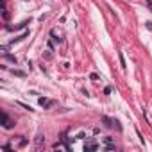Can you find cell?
Listing matches in <instances>:
<instances>
[{"label": "cell", "instance_id": "cell-1", "mask_svg": "<svg viewBox=\"0 0 152 152\" xmlns=\"http://www.w3.org/2000/svg\"><path fill=\"white\" fill-rule=\"evenodd\" d=\"M38 102H39V106H41V107H45V109L52 106V100H50V99H47V97H41Z\"/></svg>", "mask_w": 152, "mask_h": 152}, {"label": "cell", "instance_id": "cell-2", "mask_svg": "<svg viewBox=\"0 0 152 152\" xmlns=\"http://www.w3.org/2000/svg\"><path fill=\"white\" fill-rule=\"evenodd\" d=\"M2 122H4V127H6V129H11V127H13V124H15V122H11V120H9V116H7L6 113H2Z\"/></svg>", "mask_w": 152, "mask_h": 152}, {"label": "cell", "instance_id": "cell-3", "mask_svg": "<svg viewBox=\"0 0 152 152\" xmlns=\"http://www.w3.org/2000/svg\"><path fill=\"white\" fill-rule=\"evenodd\" d=\"M102 122H104V125H106V127H113V125L116 124V120H111L109 116H102Z\"/></svg>", "mask_w": 152, "mask_h": 152}, {"label": "cell", "instance_id": "cell-4", "mask_svg": "<svg viewBox=\"0 0 152 152\" xmlns=\"http://www.w3.org/2000/svg\"><path fill=\"white\" fill-rule=\"evenodd\" d=\"M34 141H36V145H38V147H39V145H41V143H45V138H43V136H41V134H38V136H36V140H34Z\"/></svg>", "mask_w": 152, "mask_h": 152}, {"label": "cell", "instance_id": "cell-5", "mask_svg": "<svg viewBox=\"0 0 152 152\" xmlns=\"http://www.w3.org/2000/svg\"><path fill=\"white\" fill-rule=\"evenodd\" d=\"M13 73L18 75V77H25V72H22V70H15V68H13Z\"/></svg>", "mask_w": 152, "mask_h": 152}, {"label": "cell", "instance_id": "cell-6", "mask_svg": "<svg viewBox=\"0 0 152 152\" xmlns=\"http://www.w3.org/2000/svg\"><path fill=\"white\" fill-rule=\"evenodd\" d=\"M99 147L95 145V143H90V145H86V150H97Z\"/></svg>", "mask_w": 152, "mask_h": 152}, {"label": "cell", "instance_id": "cell-7", "mask_svg": "<svg viewBox=\"0 0 152 152\" xmlns=\"http://www.w3.org/2000/svg\"><path fill=\"white\" fill-rule=\"evenodd\" d=\"M120 64H122V68H125L127 64H125V59H124V54L120 52Z\"/></svg>", "mask_w": 152, "mask_h": 152}, {"label": "cell", "instance_id": "cell-8", "mask_svg": "<svg viewBox=\"0 0 152 152\" xmlns=\"http://www.w3.org/2000/svg\"><path fill=\"white\" fill-rule=\"evenodd\" d=\"M6 57H7L11 63H16V57H15V56H9V54H6Z\"/></svg>", "mask_w": 152, "mask_h": 152}, {"label": "cell", "instance_id": "cell-9", "mask_svg": "<svg viewBox=\"0 0 152 152\" xmlns=\"http://www.w3.org/2000/svg\"><path fill=\"white\" fill-rule=\"evenodd\" d=\"M18 104H20L23 109H29V111H32V107H31V106H27V104H22V102H18Z\"/></svg>", "mask_w": 152, "mask_h": 152}, {"label": "cell", "instance_id": "cell-10", "mask_svg": "<svg viewBox=\"0 0 152 152\" xmlns=\"http://www.w3.org/2000/svg\"><path fill=\"white\" fill-rule=\"evenodd\" d=\"M90 79H93V81H97V79H99V75H97V73H91V75H90Z\"/></svg>", "mask_w": 152, "mask_h": 152}]
</instances>
